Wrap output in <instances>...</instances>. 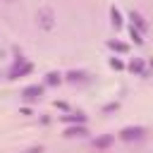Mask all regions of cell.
Returning a JSON list of instances; mask_svg holds the SVG:
<instances>
[{
  "label": "cell",
  "mask_w": 153,
  "mask_h": 153,
  "mask_svg": "<svg viewBox=\"0 0 153 153\" xmlns=\"http://www.w3.org/2000/svg\"><path fill=\"white\" fill-rule=\"evenodd\" d=\"M129 19H131V24H136L134 29H139L141 33H143V31L148 29V22H146V17H143L141 12H131V14H129Z\"/></svg>",
  "instance_id": "8992f818"
},
{
  "label": "cell",
  "mask_w": 153,
  "mask_h": 153,
  "mask_svg": "<svg viewBox=\"0 0 153 153\" xmlns=\"http://www.w3.org/2000/svg\"><path fill=\"white\" fill-rule=\"evenodd\" d=\"M88 117L84 115V112H76V115H65L62 117V122H86Z\"/></svg>",
  "instance_id": "8fae6325"
},
{
  "label": "cell",
  "mask_w": 153,
  "mask_h": 153,
  "mask_svg": "<svg viewBox=\"0 0 153 153\" xmlns=\"http://www.w3.org/2000/svg\"><path fill=\"white\" fill-rule=\"evenodd\" d=\"M108 48H112V50H117V53H127V50H129V45H127V43H120V41H108Z\"/></svg>",
  "instance_id": "30bf717a"
},
{
  "label": "cell",
  "mask_w": 153,
  "mask_h": 153,
  "mask_svg": "<svg viewBox=\"0 0 153 153\" xmlns=\"http://www.w3.org/2000/svg\"><path fill=\"white\" fill-rule=\"evenodd\" d=\"M110 67H115V69H122V67H124V62H122V60H117V57H110Z\"/></svg>",
  "instance_id": "5bb4252c"
},
{
  "label": "cell",
  "mask_w": 153,
  "mask_h": 153,
  "mask_svg": "<svg viewBox=\"0 0 153 153\" xmlns=\"http://www.w3.org/2000/svg\"><path fill=\"white\" fill-rule=\"evenodd\" d=\"M86 74L84 72H67V81H81Z\"/></svg>",
  "instance_id": "7c38bea8"
},
{
  "label": "cell",
  "mask_w": 153,
  "mask_h": 153,
  "mask_svg": "<svg viewBox=\"0 0 153 153\" xmlns=\"http://www.w3.org/2000/svg\"><path fill=\"white\" fill-rule=\"evenodd\" d=\"M29 153H43V148H41V146H38V148H31V151H29Z\"/></svg>",
  "instance_id": "2e32d148"
},
{
  "label": "cell",
  "mask_w": 153,
  "mask_h": 153,
  "mask_svg": "<svg viewBox=\"0 0 153 153\" xmlns=\"http://www.w3.org/2000/svg\"><path fill=\"white\" fill-rule=\"evenodd\" d=\"M143 136H146V129H141V127H127L120 131L122 141H134V139H143Z\"/></svg>",
  "instance_id": "7a4b0ae2"
},
{
  "label": "cell",
  "mask_w": 153,
  "mask_h": 153,
  "mask_svg": "<svg viewBox=\"0 0 153 153\" xmlns=\"http://www.w3.org/2000/svg\"><path fill=\"white\" fill-rule=\"evenodd\" d=\"M45 81H48V84H60V81H62V74H57V72H50Z\"/></svg>",
  "instance_id": "4fadbf2b"
},
{
  "label": "cell",
  "mask_w": 153,
  "mask_h": 153,
  "mask_svg": "<svg viewBox=\"0 0 153 153\" xmlns=\"http://www.w3.org/2000/svg\"><path fill=\"white\" fill-rule=\"evenodd\" d=\"M96 146H100V148H105L108 143H110V136H103V139H98V141H93Z\"/></svg>",
  "instance_id": "9a60e30c"
},
{
  "label": "cell",
  "mask_w": 153,
  "mask_h": 153,
  "mask_svg": "<svg viewBox=\"0 0 153 153\" xmlns=\"http://www.w3.org/2000/svg\"><path fill=\"white\" fill-rule=\"evenodd\" d=\"M86 134H88V131H86L84 127H67V129H65V136H67V139H72V136H86Z\"/></svg>",
  "instance_id": "ba28073f"
},
{
  "label": "cell",
  "mask_w": 153,
  "mask_h": 153,
  "mask_svg": "<svg viewBox=\"0 0 153 153\" xmlns=\"http://www.w3.org/2000/svg\"><path fill=\"white\" fill-rule=\"evenodd\" d=\"M110 24L115 26V29H120L122 24H124V19H122V12H120V7H110Z\"/></svg>",
  "instance_id": "52a82bcc"
},
{
  "label": "cell",
  "mask_w": 153,
  "mask_h": 153,
  "mask_svg": "<svg viewBox=\"0 0 153 153\" xmlns=\"http://www.w3.org/2000/svg\"><path fill=\"white\" fill-rule=\"evenodd\" d=\"M22 96H24V100H38L43 96V86H38V84L36 86H26Z\"/></svg>",
  "instance_id": "5b68a950"
},
{
  "label": "cell",
  "mask_w": 153,
  "mask_h": 153,
  "mask_svg": "<svg viewBox=\"0 0 153 153\" xmlns=\"http://www.w3.org/2000/svg\"><path fill=\"white\" fill-rule=\"evenodd\" d=\"M129 72H134V74H139V76H148V67H146V62L141 60V57H134V60H129Z\"/></svg>",
  "instance_id": "3957f363"
},
{
  "label": "cell",
  "mask_w": 153,
  "mask_h": 153,
  "mask_svg": "<svg viewBox=\"0 0 153 153\" xmlns=\"http://www.w3.org/2000/svg\"><path fill=\"white\" fill-rule=\"evenodd\" d=\"M7 2H14V0H7Z\"/></svg>",
  "instance_id": "e0dca14e"
},
{
  "label": "cell",
  "mask_w": 153,
  "mask_h": 153,
  "mask_svg": "<svg viewBox=\"0 0 153 153\" xmlns=\"http://www.w3.org/2000/svg\"><path fill=\"white\" fill-rule=\"evenodd\" d=\"M36 19H38V24H41L45 31H50V29L55 26V22H53V10H50V7H43V10H38Z\"/></svg>",
  "instance_id": "6da1fadb"
},
{
  "label": "cell",
  "mask_w": 153,
  "mask_h": 153,
  "mask_svg": "<svg viewBox=\"0 0 153 153\" xmlns=\"http://www.w3.org/2000/svg\"><path fill=\"white\" fill-rule=\"evenodd\" d=\"M129 36H131V41H134L136 45H141V43H143V33H141L139 29H134V24L129 26Z\"/></svg>",
  "instance_id": "9c48e42d"
},
{
  "label": "cell",
  "mask_w": 153,
  "mask_h": 153,
  "mask_svg": "<svg viewBox=\"0 0 153 153\" xmlns=\"http://www.w3.org/2000/svg\"><path fill=\"white\" fill-rule=\"evenodd\" d=\"M29 72H33V62H24V60H22V67H19V65L12 67L10 79H19V76H24V74H29Z\"/></svg>",
  "instance_id": "277c9868"
}]
</instances>
